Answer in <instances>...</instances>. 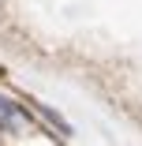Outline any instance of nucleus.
I'll return each instance as SVG.
<instances>
[{"instance_id": "nucleus-1", "label": "nucleus", "mask_w": 142, "mask_h": 146, "mask_svg": "<svg viewBox=\"0 0 142 146\" xmlns=\"http://www.w3.org/2000/svg\"><path fill=\"white\" fill-rule=\"evenodd\" d=\"M30 131V116L19 101H11L8 94H0V135L4 139H19Z\"/></svg>"}, {"instance_id": "nucleus-2", "label": "nucleus", "mask_w": 142, "mask_h": 146, "mask_svg": "<svg viewBox=\"0 0 142 146\" xmlns=\"http://www.w3.org/2000/svg\"><path fill=\"white\" fill-rule=\"evenodd\" d=\"M34 116H38V120L52 131V139H71V135H75V127H71L64 116L52 109V105H34Z\"/></svg>"}]
</instances>
